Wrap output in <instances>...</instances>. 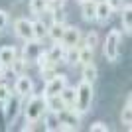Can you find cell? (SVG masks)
Here are the masks:
<instances>
[{
  "label": "cell",
  "instance_id": "obj_33",
  "mask_svg": "<svg viewBox=\"0 0 132 132\" xmlns=\"http://www.w3.org/2000/svg\"><path fill=\"white\" fill-rule=\"evenodd\" d=\"M6 26H8V12L0 8V32H2Z\"/></svg>",
  "mask_w": 132,
  "mask_h": 132
},
{
  "label": "cell",
  "instance_id": "obj_2",
  "mask_svg": "<svg viewBox=\"0 0 132 132\" xmlns=\"http://www.w3.org/2000/svg\"><path fill=\"white\" fill-rule=\"evenodd\" d=\"M93 97H95V91H93V83L89 81H81L77 87V99H75V109L85 114L91 110V105H93Z\"/></svg>",
  "mask_w": 132,
  "mask_h": 132
},
{
  "label": "cell",
  "instance_id": "obj_18",
  "mask_svg": "<svg viewBox=\"0 0 132 132\" xmlns=\"http://www.w3.org/2000/svg\"><path fill=\"white\" fill-rule=\"evenodd\" d=\"M63 32H65V24H55V22H51L50 26H47V38L53 39V44H55V42H61Z\"/></svg>",
  "mask_w": 132,
  "mask_h": 132
},
{
  "label": "cell",
  "instance_id": "obj_11",
  "mask_svg": "<svg viewBox=\"0 0 132 132\" xmlns=\"http://www.w3.org/2000/svg\"><path fill=\"white\" fill-rule=\"evenodd\" d=\"M42 118H44V126L47 132H57L61 130V124H59V118H57V112H53V110H44V114H42Z\"/></svg>",
  "mask_w": 132,
  "mask_h": 132
},
{
  "label": "cell",
  "instance_id": "obj_32",
  "mask_svg": "<svg viewBox=\"0 0 132 132\" xmlns=\"http://www.w3.org/2000/svg\"><path fill=\"white\" fill-rule=\"evenodd\" d=\"M105 2L109 4V8L112 12H114V10H120L122 6H124V0H105Z\"/></svg>",
  "mask_w": 132,
  "mask_h": 132
},
{
  "label": "cell",
  "instance_id": "obj_19",
  "mask_svg": "<svg viewBox=\"0 0 132 132\" xmlns=\"http://www.w3.org/2000/svg\"><path fill=\"white\" fill-rule=\"evenodd\" d=\"M59 97L63 99V103H65L67 106H73L75 105V99H77V87H63L61 89V93H59Z\"/></svg>",
  "mask_w": 132,
  "mask_h": 132
},
{
  "label": "cell",
  "instance_id": "obj_35",
  "mask_svg": "<svg viewBox=\"0 0 132 132\" xmlns=\"http://www.w3.org/2000/svg\"><path fill=\"white\" fill-rule=\"evenodd\" d=\"M55 2H57V4H59V6H63V4H65V2H67V0H55Z\"/></svg>",
  "mask_w": 132,
  "mask_h": 132
},
{
  "label": "cell",
  "instance_id": "obj_31",
  "mask_svg": "<svg viewBox=\"0 0 132 132\" xmlns=\"http://www.w3.org/2000/svg\"><path fill=\"white\" fill-rule=\"evenodd\" d=\"M10 95H12V93H10V87H8V85H4V83H0V105H2V103H4Z\"/></svg>",
  "mask_w": 132,
  "mask_h": 132
},
{
  "label": "cell",
  "instance_id": "obj_20",
  "mask_svg": "<svg viewBox=\"0 0 132 132\" xmlns=\"http://www.w3.org/2000/svg\"><path fill=\"white\" fill-rule=\"evenodd\" d=\"M50 8V0H30V12L34 16H42Z\"/></svg>",
  "mask_w": 132,
  "mask_h": 132
},
{
  "label": "cell",
  "instance_id": "obj_13",
  "mask_svg": "<svg viewBox=\"0 0 132 132\" xmlns=\"http://www.w3.org/2000/svg\"><path fill=\"white\" fill-rule=\"evenodd\" d=\"M110 14H112V10L109 8V4H106V2H97V10H95V22H99V24L109 22Z\"/></svg>",
  "mask_w": 132,
  "mask_h": 132
},
{
  "label": "cell",
  "instance_id": "obj_7",
  "mask_svg": "<svg viewBox=\"0 0 132 132\" xmlns=\"http://www.w3.org/2000/svg\"><path fill=\"white\" fill-rule=\"evenodd\" d=\"M14 32L20 39L28 42V39L34 38V22H30L28 18H18L14 22Z\"/></svg>",
  "mask_w": 132,
  "mask_h": 132
},
{
  "label": "cell",
  "instance_id": "obj_9",
  "mask_svg": "<svg viewBox=\"0 0 132 132\" xmlns=\"http://www.w3.org/2000/svg\"><path fill=\"white\" fill-rule=\"evenodd\" d=\"M42 42L39 39H28L26 42V45H24V50H22V57L26 61H36L38 59V55L42 53Z\"/></svg>",
  "mask_w": 132,
  "mask_h": 132
},
{
  "label": "cell",
  "instance_id": "obj_3",
  "mask_svg": "<svg viewBox=\"0 0 132 132\" xmlns=\"http://www.w3.org/2000/svg\"><path fill=\"white\" fill-rule=\"evenodd\" d=\"M120 38H122L120 30H110L106 34L105 45H103V53H105V57L110 63H114L118 59V55H120Z\"/></svg>",
  "mask_w": 132,
  "mask_h": 132
},
{
  "label": "cell",
  "instance_id": "obj_27",
  "mask_svg": "<svg viewBox=\"0 0 132 132\" xmlns=\"http://www.w3.org/2000/svg\"><path fill=\"white\" fill-rule=\"evenodd\" d=\"M77 61H79V45H75V47H65V55H63V63L75 65Z\"/></svg>",
  "mask_w": 132,
  "mask_h": 132
},
{
  "label": "cell",
  "instance_id": "obj_21",
  "mask_svg": "<svg viewBox=\"0 0 132 132\" xmlns=\"http://www.w3.org/2000/svg\"><path fill=\"white\" fill-rule=\"evenodd\" d=\"M120 120L126 128H130V124H132V97L130 95L126 97V105H124V109L120 112Z\"/></svg>",
  "mask_w": 132,
  "mask_h": 132
},
{
  "label": "cell",
  "instance_id": "obj_34",
  "mask_svg": "<svg viewBox=\"0 0 132 132\" xmlns=\"http://www.w3.org/2000/svg\"><path fill=\"white\" fill-rule=\"evenodd\" d=\"M6 69H8V67H4V65H0V77H4V73H6Z\"/></svg>",
  "mask_w": 132,
  "mask_h": 132
},
{
  "label": "cell",
  "instance_id": "obj_36",
  "mask_svg": "<svg viewBox=\"0 0 132 132\" xmlns=\"http://www.w3.org/2000/svg\"><path fill=\"white\" fill-rule=\"evenodd\" d=\"M77 2H79V4H81V2H85V0H77Z\"/></svg>",
  "mask_w": 132,
  "mask_h": 132
},
{
  "label": "cell",
  "instance_id": "obj_5",
  "mask_svg": "<svg viewBox=\"0 0 132 132\" xmlns=\"http://www.w3.org/2000/svg\"><path fill=\"white\" fill-rule=\"evenodd\" d=\"M2 105H4V109H2V110H4L6 120H8V122H14L18 118V114H20V110H22V97H20V95H16V97L10 95Z\"/></svg>",
  "mask_w": 132,
  "mask_h": 132
},
{
  "label": "cell",
  "instance_id": "obj_16",
  "mask_svg": "<svg viewBox=\"0 0 132 132\" xmlns=\"http://www.w3.org/2000/svg\"><path fill=\"white\" fill-rule=\"evenodd\" d=\"M120 10H122V28L130 36L132 34V4H124Z\"/></svg>",
  "mask_w": 132,
  "mask_h": 132
},
{
  "label": "cell",
  "instance_id": "obj_14",
  "mask_svg": "<svg viewBox=\"0 0 132 132\" xmlns=\"http://www.w3.org/2000/svg\"><path fill=\"white\" fill-rule=\"evenodd\" d=\"M45 53H47V59H50V61H53V63H59V61H63L65 47H63V44H61V42H55V44L51 45V50H47Z\"/></svg>",
  "mask_w": 132,
  "mask_h": 132
},
{
  "label": "cell",
  "instance_id": "obj_4",
  "mask_svg": "<svg viewBox=\"0 0 132 132\" xmlns=\"http://www.w3.org/2000/svg\"><path fill=\"white\" fill-rule=\"evenodd\" d=\"M57 118H59L61 130H79V126H81V112L71 106L61 109L57 112Z\"/></svg>",
  "mask_w": 132,
  "mask_h": 132
},
{
  "label": "cell",
  "instance_id": "obj_23",
  "mask_svg": "<svg viewBox=\"0 0 132 132\" xmlns=\"http://www.w3.org/2000/svg\"><path fill=\"white\" fill-rule=\"evenodd\" d=\"M47 38V24L44 20H36L34 22V39H45Z\"/></svg>",
  "mask_w": 132,
  "mask_h": 132
},
{
  "label": "cell",
  "instance_id": "obj_30",
  "mask_svg": "<svg viewBox=\"0 0 132 132\" xmlns=\"http://www.w3.org/2000/svg\"><path fill=\"white\" fill-rule=\"evenodd\" d=\"M89 130L91 132H109L110 128H109V124H105V122H93V124H91V126H89Z\"/></svg>",
  "mask_w": 132,
  "mask_h": 132
},
{
  "label": "cell",
  "instance_id": "obj_10",
  "mask_svg": "<svg viewBox=\"0 0 132 132\" xmlns=\"http://www.w3.org/2000/svg\"><path fill=\"white\" fill-rule=\"evenodd\" d=\"M14 91H16V95H20V97H28V95L34 91V81L28 77L26 73H22V75H18V79H16Z\"/></svg>",
  "mask_w": 132,
  "mask_h": 132
},
{
  "label": "cell",
  "instance_id": "obj_24",
  "mask_svg": "<svg viewBox=\"0 0 132 132\" xmlns=\"http://www.w3.org/2000/svg\"><path fill=\"white\" fill-rule=\"evenodd\" d=\"M57 65H59V63H53V61L47 59V63H45V65L39 67V71H42V77H44V81H50V79L53 77L55 73H57Z\"/></svg>",
  "mask_w": 132,
  "mask_h": 132
},
{
  "label": "cell",
  "instance_id": "obj_28",
  "mask_svg": "<svg viewBox=\"0 0 132 132\" xmlns=\"http://www.w3.org/2000/svg\"><path fill=\"white\" fill-rule=\"evenodd\" d=\"M50 14H51V22H55V24H65L67 14H65L63 8H55V10H51Z\"/></svg>",
  "mask_w": 132,
  "mask_h": 132
},
{
  "label": "cell",
  "instance_id": "obj_12",
  "mask_svg": "<svg viewBox=\"0 0 132 132\" xmlns=\"http://www.w3.org/2000/svg\"><path fill=\"white\" fill-rule=\"evenodd\" d=\"M16 55H18V50L14 45H4V47H0V65L10 67V63L14 61Z\"/></svg>",
  "mask_w": 132,
  "mask_h": 132
},
{
  "label": "cell",
  "instance_id": "obj_6",
  "mask_svg": "<svg viewBox=\"0 0 132 132\" xmlns=\"http://www.w3.org/2000/svg\"><path fill=\"white\" fill-rule=\"evenodd\" d=\"M67 85V75L63 73H55L50 81H45V87H44V97H51V95H59L61 89Z\"/></svg>",
  "mask_w": 132,
  "mask_h": 132
},
{
  "label": "cell",
  "instance_id": "obj_17",
  "mask_svg": "<svg viewBox=\"0 0 132 132\" xmlns=\"http://www.w3.org/2000/svg\"><path fill=\"white\" fill-rule=\"evenodd\" d=\"M65 103L59 95H51V97H45V109L47 110H53V112H59L61 109H65Z\"/></svg>",
  "mask_w": 132,
  "mask_h": 132
},
{
  "label": "cell",
  "instance_id": "obj_29",
  "mask_svg": "<svg viewBox=\"0 0 132 132\" xmlns=\"http://www.w3.org/2000/svg\"><path fill=\"white\" fill-rule=\"evenodd\" d=\"M83 45H87V47L95 50V47L99 45V34H97V32H89V34H87V38H85V44H83Z\"/></svg>",
  "mask_w": 132,
  "mask_h": 132
},
{
  "label": "cell",
  "instance_id": "obj_26",
  "mask_svg": "<svg viewBox=\"0 0 132 132\" xmlns=\"http://www.w3.org/2000/svg\"><path fill=\"white\" fill-rule=\"evenodd\" d=\"M26 65H28V61L24 59V57H18V55H16V57H14V61L10 63V67H8V69H10V71L18 77V75H22V73H24Z\"/></svg>",
  "mask_w": 132,
  "mask_h": 132
},
{
  "label": "cell",
  "instance_id": "obj_22",
  "mask_svg": "<svg viewBox=\"0 0 132 132\" xmlns=\"http://www.w3.org/2000/svg\"><path fill=\"white\" fill-rule=\"evenodd\" d=\"M97 75H99V69H97V65H95L93 61H91V63H85V65H83V81L95 83Z\"/></svg>",
  "mask_w": 132,
  "mask_h": 132
},
{
  "label": "cell",
  "instance_id": "obj_15",
  "mask_svg": "<svg viewBox=\"0 0 132 132\" xmlns=\"http://www.w3.org/2000/svg\"><path fill=\"white\" fill-rule=\"evenodd\" d=\"M95 10H97V2H95V0H85V2H81L83 20H87V22H95Z\"/></svg>",
  "mask_w": 132,
  "mask_h": 132
},
{
  "label": "cell",
  "instance_id": "obj_8",
  "mask_svg": "<svg viewBox=\"0 0 132 132\" xmlns=\"http://www.w3.org/2000/svg\"><path fill=\"white\" fill-rule=\"evenodd\" d=\"M61 44H63V47H75V45H81V30H79L77 26H65Z\"/></svg>",
  "mask_w": 132,
  "mask_h": 132
},
{
  "label": "cell",
  "instance_id": "obj_25",
  "mask_svg": "<svg viewBox=\"0 0 132 132\" xmlns=\"http://www.w3.org/2000/svg\"><path fill=\"white\" fill-rule=\"evenodd\" d=\"M93 55H95V50H91L87 45H79V61L77 63H81V65L91 63V61H93Z\"/></svg>",
  "mask_w": 132,
  "mask_h": 132
},
{
  "label": "cell",
  "instance_id": "obj_1",
  "mask_svg": "<svg viewBox=\"0 0 132 132\" xmlns=\"http://www.w3.org/2000/svg\"><path fill=\"white\" fill-rule=\"evenodd\" d=\"M44 110H45V97L30 93V99H28L26 106H24V116H26L28 124H36L42 118Z\"/></svg>",
  "mask_w": 132,
  "mask_h": 132
}]
</instances>
